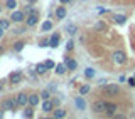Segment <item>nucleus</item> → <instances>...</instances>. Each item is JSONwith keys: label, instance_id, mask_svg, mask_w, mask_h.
I'll list each match as a JSON object with an SVG mask.
<instances>
[{"label": "nucleus", "instance_id": "473e14b6", "mask_svg": "<svg viewBox=\"0 0 135 119\" xmlns=\"http://www.w3.org/2000/svg\"><path fill=\"white\" fill-rule=\"evenodd\" d=\"M71 0H61V3H69Z\"/></svg>", "mask_w": 135, "mask_h": 119}, {"label": "nucleus", "instance_id": "b1692460", "mask_svg": "<svg viewBox=\"0 0 135 119\" xmlns=\"http://www.w3.org/2000/svg\"><path fill=\"white\" fill-rule=\"evenodd\" d=\"M22 47H24V42H15L14 44V50H17V52L22 50Z\"/></svg>", "mask_w": 135, "mask_h": 119}, {"label": "nucleus", "instance_id": "20e7f679", "mask_svg": "<svg viewBox=\"0 0 135 119\" xmlns=\"http://www.w3.org/2000/svg\"><path fill=\"white\" fill-rule=\"evenodd\" d=\"M15 101H17V104H19V106H27L29 104V96L24 94V92H20V94L15 96Z\"/></svg>", "mask_w": 135, "mask_h": 119}, {"label": "nucleus", "instance_id": "9d476101", "mask_svg": "<svg viewBox=\"0 0 135 119\" xmlns=\"http://www.w3.org/2000/svg\"><path fill=\"white\" fill-rule=\"evenodd\" d=\"M57 44H59V34H52L49 39V45L51 47H57Z\"/></svg>", "mask_w": 135, "mask_h": 119}, {"label": "nucleus", "instance_id": "7c9ffc66", "mask_svg": "<svg viewBox=\"0 0 135 119\" xmlns=\"http://www.w3.org/2000/svg\"><path fill=\"white\" fill-rule=\"evenodd\" d=\"M96 29H105V24L103 22H98V24H96Z\"/></svg>", "mask_w": 135, "mask_h": 119}, {"label": "nucleus", "instance_id": "bb28decb", "mask_svg": "<svg viewBox=\"0 0 135 119\" xmlns=\"http://www.w3.org/2000/svg\"><path fill=\"white\" fill-rule=\"evenodd\" d=\"M68 32H69L71 34V35H73V34H76V27H74V25H68Z\"/></svg>", "mask_w": 135, "mask_h": 119}, {"label": "nucleus", "instance_id": "f3484780", "mask_svg": "<svg viewBox=\"0 0 135 119\" xmlns=\"http://www.w3.org/2000/svg\"><path fill=\"white\" fill-rule=\"evenodd\" d=\"M46 71H47L46 64H37V66H36V72H37V74H44Z\"/></svg>", "mask_w": 135, "mask_h": 119}, {"label": "nucleus", "instance_id": "f8f14e48", "mask_svg": "<svg viewBox=\"0 0 135 119\" xmlns=\"http://www.w3.org/2000/svg\"><path fill=\"white\" fill-rule=\"evenodd\" d=\"M39 101H41V96H36V94L29 96V104H31V106H37Z\"/></svg>", "mask_w": 135, "mask_h": 119}, {"label": "nucleus", "instance_id": "6e6552de", "mask_svg": "<svg viewBox=\"0 0 135 119\" xmlns=\"http://www.w3.org/2000/svg\"><path fill=\"white\" fill-rule=\"evenodd\" d=\"M25 24H27L29 27H32V25H36V24H37V14H36V12H32V14L29 15L27 19H25Z\"/></svg>", "mask_w": 135, "mask_h": 119}, {"label": "nucleus", "instance_id": "4be33fe9", "mask_svg": "<svg viewBox=\"0 0 135 119\" xmlns=\"http://www.w3.org/2000/svg\"><path fill=\"white\" fill-rule=\"evenodd\" d=\"M115 20H117V24H125L127 17L125 15H115Z\"/></svg>", "mask_w": 135, "mask_h": 119}, {"label": "nucleus", "instance_id": "4468645a", "mask_svg": "<svg viewBox=\"0 0 135 119\" xmlns=\"http://www.w3.org/2000/svg\"><path fill=\"white\" fill-rule=\"evenodd\" d=\"M54 69H56V72H57L59 75H62V74H64V72L68 71V67H66V64H57Z\"/></svg>", "mask_w": 135, "mask_h": 119}, {"label": "nucleus", "instance_id": "c9c22d12", "mask_svg": "<svg viewBox=\"0 0 135 119\" xmlns=\"http://www.w3.org/2000/svg\"><path fill=\"white\" fill-rule=\"evenodd\" d=\"M29 2H31V3H32V2H36V0H29Z\"/></svg>", "mask_w": 135, "mask_h": 119}, {"label": "nucleus", "instance_id": "9b49d317", "mask_svg": "<svg viewBox=\"0 0 135 119\" xmlns=\"http://www.w3.org/2000/svg\"><path fill=\"white\" fill-rule=\"evenodd\" d=\"M66 14H68V12H66L64 7H57L56 8V17H57V19H64Z\"/></svg>", "mask_w": 135, "mask_h": 119}, {"label": "nucleus", "instance_id": "2f4dec72", "mask_svg": "<svg viewBox=\"0 0 135 119\" xmlns=\"http://www.w3.org/2000/svg\"><path fill=\"white\" fill-rule=\"evenodd\" d=\"M128 82H130V86H135V77H132V79H128Z\"/></svg>", "mask_w": 135, "mask_h": 119}, {"label": "nucleus", "instance_id": "5701e85b", "mask_svg": "<svg viewBox=\"0 0 135 119\" xmlns=\"http://www.w3.org/2000/svg\"><path fill=\"white\" fill-rule=\"evenodd\" d=\"M24 116H25V117H32V116H34V112H32V106H31V107H27V109L24 111Z\"/></svg>", "mask_w": 135, "mask_h": 119}, {"label": "nucleus", "instance_id": "cd10ccee", "mask_svg": "<svg viewBox=\"0 0 135 119\" xmlns=\"http://www.w3.org/2000/svg\"><path fill=\"white\" fill-rule=\"evenodd\" d=\"M46 67H47V69H54L56 66H54V62H52V61H46Z\"/></svg>", "mask_w": 135, "mask_h": 119}, {"label": "nucleus", "instance_id": "c756f323", "mask_svg": "<svg viewBox=\"0 0 135 119\" xmlns=\"http://www.w3.org/2000/svg\"><path fill=\"white\" fill-rule=\"evenodd\" d=\"M73 45H74V44H73V40H69V42H68V45H66V49H68V50H71V49H73Z\"/></svg>", "mask_w": 135, "mask_h": 119}, {"label": "nucleus", "instance_id": "f257e3e1", "mask_svg": "<svg viewBox=\"0 0 135 119\" xmlns=\"http://www.w3.org/2000/svg\"><path fill=\"white\" fill-rule=\"evenodd\" d=\"M17 101H15V97L14 99H5L3 101V104H2V107H3V111H10V112H14L15 109H17Z\"/></svg>", "mask_w": 135, "mask_h": 119}, {"label": "nucleus", "instance_id": "f03ea898", "mask_svg": "<svg viewBox=\"0 0 135 119\" xmlns=\"http://www.w3.org/2000/svg\"><path fill=\"white\" fill-rule=\"evenodd\" d=\"M113 61H115L117 64H125V61H127V57H125V52H122V50H115L113 52Z\"/></svg>", "mask_w": 135, "mask_h": 119}, {"label": "nucleus", "instance_id": "c85d7f7f", "mask_svg": "<svg viewBox=\"0 0 135 119\" xmlns=\"http://www.w3.org/2000/svg\"><path fill=\"white\" fill-rule=\"evenodd\" d=\"M41 99H42V101H44V99H49V92H47V91H42Z\"/></svg>", "mask_w": 135, "mask_h": 119}, {"label": "nucleus", "instance_id": "aec40b11", "mask_svg": "<svg viewBox=\"0 0 135 119\" xmlns=\"http://www.w3.org/2000/svg\"><path fill=\"white\" fill-rule=\"evenodd\" d=\"M76 106H78V109H81V111H84V101L81 99V97H76Z\"/></svg>", "mask_w": 135, "mask_h": 119}, {"label": "nucleus", "instance_id": "a878e982", "mask_svg": "<svg viewBox=\"0 0 135 119\" xmlns=\"http://www.w3.org/2000/svg\"><path fill=\"white\" fill-rule=\"evenodd\" d=\"M79 92H81V94H86V92H90V86H81V87H79Z\"/></svg>", "mask_w": 135, "mask_h": 119}, {"label": "nucleus", "instance_id": "dca6fc26", "mask_svg": "<svg viewBox=\"0 0 135 119\" xmlns=\"http://www.w3.org/2000/svg\"><path fill=\"white\" fill-rule=\"evenodd\" d=\"M64 64H66V67H68L69 71H74V69H76V66H78V64H76L74 61H71V59H66Z\"/></svg>", "mask_w": 135, "mask_h": 119}, {"label": "nucleus", "instance_id": "e433bc0d", "mask_svg": "<svg viewBox=\"0 0 135 119\" xmlns=\"http://www.w3.org/2000/svg\"><path fill=\"white\" fill-rule=\"evenodd\" d=\"M0 91H2V86H0Z\"/></svg>", "mask_w": 135, "mask_h": 119}, {"label": "nucleus", "instance_id": "f704fd0d", "mask_svg": "<svg viewBox=\"0 0 135 119\" xmlns=\"http://www.w3.org/2000/svg\"><path fill=\"white\" fill-rule=\"evenodd\" d=\"M2 116H3V112H2V111H0V117H2Z\"/></svg>", "mask_w": 135, "mask_h": 119}, {"label": "nucleus", "instance_id": "0eeeda50", "mask_svg": "<svg viewBox=\"0 0 135 119\" xmlns=\"http://www.w3.org/2000/svg\"><path fill=\"white\" fill-rule=\"evenodd\" d=\"M117 111V104H112V102H105V112L108 114V116H113Z\"/></svg>", "mask_w": 135, "mask_h": 119}, {"label": "nucleus", "instance_id": "412c9836", "mask_svg": "<svg viewBox=\"0 0 135 119\" xmlns=\"http://www.w3.org/2000/svg\"><path fill=\"white\" fill-rule=\"evenodd\" d=\"M5 5H7V8H12V10H14V8L17 7V2H15V0H7Z\"/></svg>", "mask_w": 135, "mask_h": 119}, {"label": "nucleus", "instance_id": "6ab92c4d", "mask_svg": "<svg viewBox=\"0 0 135 119\" xmlns=\"http://www.w3.org/2000/svg\"><path fill=\"white\" fill-rule=\"evenodd\" d=\"M41 29H42V30H44V32H47V30H51V29H52V24H51L49 20H46V22L41 25Z\"/></svg>", "mask_w": 135, "mask_h": 119}, {"label": "nucleus", "instance_id": "a211bd4d", "mask_svg": "<svg viewBox=\"0 0 135 119\" xmlns=\"http://www.w3.org/2000/svg\"><path fill=\"white\" fill-rule=\"evenodd\" d=\"M8 27H10L8 20H0V30H8Z\"/></svg>", "mask_w": 135, "mask_h": 119}, {"label": "nucleus", "instance_id": "39448f33", "mask_svg": "<svg viewBox=\"0 0 135 119\" xmlns=\"http://www.w3.org/2000/svg\"><path fill=\"white\" fill-rule=\"evenodd\" d=\"M52 107H54V101H51V99H44V101H42V111H44V112H51Z\"/></svg>", "mask_w": 135, "mask_h": 119}, {"label": "nucleus", "instance_id": "393cba45", "mask_svg": "<svg viewBox=\"0 0 135 119\" xmlns=\"http://www.w3.org/2000/svg\"><path fill=\"white\" fill-rule=\"evenodd\" d=\"M84 74H86V77H93V75H95V71H93L91 67H88V69L84 71Z\"/></svg>", "mask_w": 135, "mask_h": 119}, {"label": "nucleus", "instance_id": "2eb2a0df", "mask_svg": "<svg viewBox=\"0 0 135 119\" xmlns=\"http://www.w3.org/2000/svg\"><path fill=\"white\" fill-rule=\"evenodd\" d=\"M52 117H56V119L66 117V111H62V109H57V111H52Z\"/></svg>", "mask_w": 135, "mask_h": 119}, {"label": "nucleus", "instance_id": "1a4fd4ad", "mask_svg": "<svg viewBox=\"0 0 135 119\" xmlns=\"http://www.w3.org/2000/svg\"><path fill=\"white\" fill-rule=\"evenodd\" d=\"M93 111L95 112H105V102L103 101H96V102L93 104Z\"/></svg>", "mask_w": 135, "mask_h": 119}, {"label": "nucleus", "instance_id": "72a5a7b5", "mask_svg": "<svg viewBox=\"0 0 135 119\" xmlns=\"http://www.w3.org/2000/svg\"><path fill=\"white\" fill-rule=\"evenodd\" d=\"M3 35V30H0V37H2Z\"/></svg>", "mask_w": 135, "mask_h": 119}, {"label": "nucleus", "instance_id": "423d86ee", "mask_svg": "<svg viewBox=\"0 0 135 119\" xmlns=\"http://www.w3.org/2000/svg\"><path fill=\"white\" fill-rule=\"evenodd\" d=\"M105 92H107V94H118V92H120V87H118L117 84H108V86H105Z\"/></svg>", "mask_w": 135, "mask_h": 119}, {"label": "nucleus", "instance_id": "7ed1b4c3", "mask_svg": "<svg viewBox=\"0 0 135 119\" xmlns=\"http://www.w3.org/2000/svg\"><path fill=\"white\" fill-rule=\"evenodd\" d=\"M10 20H12V22H17V24L24 22V20H25V15H24V12H20V10H15L14 14L10 15Z\"/></svg>", "mask_w": 135, "mask_h": 119}, {"label": "nucleus", "instance_id": "4c0bfd02", "mask_svg": "<svg viewBox=\"0 0 135 119\" xmlns=\"http://www.w3.org/2000/svg\"><path fill=\"white\" fill-rule=\"evenodd\" d=\"M0 12H2V7H0Z\"/></svg>", "mask_w": 135, "mask_h": 119}, {"label": "nucleus", "instance_id": "ddd939ff", "mask_svg": "<svg viewBox=\"0 0 135 119\" xmlns=\"http://www.w3.org/2000/svg\"><path fill=\"white\" fill-rule=\"evenodd\" d=\"M8 80H10L12 84H17V82H20V72H14V74H10V77H8Z\"/></svg>", "mask_w": 135, "mask_h": 119}]
</instances>
